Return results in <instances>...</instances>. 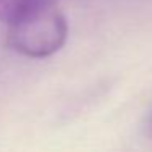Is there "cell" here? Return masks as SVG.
<instances>
[{"mask_svg":"<svg viewBox=\"0 0 152 152\" xmlns=\"http://www.w3.org/2000/svg\"><path fill=\"white\" fill-rule=\"evenodd\" d=\"M69 26L56 5L43 7L8 25L5 44L26 57H48L66 44Z\"/></svg>","mask_w":152,"mask_h":152,"instance_id":"1","label":"cell"},{"mask_svg":"<svg viewBox=\"0 0 152 152\" xmlns=\"http://www.w3.org/2000/svg\"><path fill=\"white\" fill-rule=\"evenodd\" d=\"M54 4L56 0H0V21L10 25L31 12Z\"/></svg>","mask_w":152,"mask_h":152,"instance_id":"2","label":"cell"}]
</instances>
